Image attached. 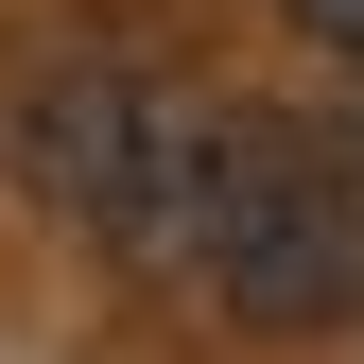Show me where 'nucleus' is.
I'll return each mask as SVG.
<instances>
[{"label": "nucleus", "mask_w": 364, "mask_h": 364, "mask_svg": "<svg viewBox=\"0 0 364 364\" xmlns=\"http://www.w3.org/2000/svg\"><path fill=\"white\" fill-rule=\"evenodd\" d=\"M173 278H208L243 330H330L364 312V156L312 122L208 105L191 191H173Z\"/></svg>", "instance_id": "obj_1"}, {"label": "nucleus", "mask_w": 364, "mask_h": 364, "mask_svg": "<svg viewBox=\"0 0 364 364\" xmlns=\"http://www.w3.org/2000/svg\"><path fill=\"white\" fill-rule=\"evenodd\" d=\"M295 18H312V35H330V53H364V0H295Z\"/></svg>", "instance_id": "obj_2"}, {"label": "nucleus", "mask_w": 364, "mask_h": 364, "mask_svg": "<svg viewBox=\"0 0 364 364\" xmlns=\"http://www.w3.org/2000/svg\"><path fill=\"white\" fill-rule=\"evenodd\" d=\"M347 156H364V53H347Z\"/></svg>", "instance_id": "obj_3"}]
</instances>
